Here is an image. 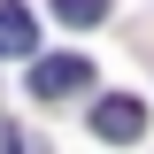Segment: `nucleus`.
I'll return each mask as SVG.
<instances>
[{
    "label": "nucleus",
    "instance_id": "1",
    "mask_svg": "<svg viewBox=\"0 0 154 154\" xmlns=\"http://www.w3.org/2000/svg\"><path fill=\"white\" fill-rule=\"evenodd\" d=\"M93 85V62L85 54H31V93L38 100H69Z\"/></svg>",
    "mask_w": 154,
    "mask_h": 154
},
{
    "label": "nucleus",
    "instance_id": "2",
    "mask_svg": "<svg viewBox=\"0 0 154 154\" xmlns=\"http://www.w3.org/2000/svg\"><path fill=\"white\" fill-rule=\"evenodd\" d=\"M139 131H146V108H139L131 93H108V100H93V139H116V146H131Z\"/></svg>",
    "mask_w": 154,
    "mask_h": 154
},
{
    "label": "nucleus",
    "instance_id": "3",
    "mask_svg": "<svg viewBox=\"0 0 154 154\" xmlns=\"http://www.w3.org/2000/svg\"><path fill=\"white\" fill-rule=\"evenodd\" d=\"M0 54L8 62L38 54V31H31V8H23V0H0Z\"/></svg>",
    "mask_w": 154,
    "mask_h": 154
},
{
    "label": "nucleus",
    "instance_id": "4",
    "mask_svg": "<svg viewBox=\"0 0 154 154\" xmlns=\"http://www.w3.org/2000/svg\"><path fill=\"white\" fill-rule=\"evenodd\" d=\"M62 23H108V0H54Z\"/></svg>",
    "mask_w": 154,
    "mask_h": 154
}]
</instances>
